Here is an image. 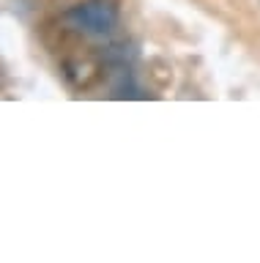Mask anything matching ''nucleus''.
Wrapping results in <instances>:
<instances>
[{
    "mask_svg": "<svg viewBox=\"0 0 260 263\" xmlns=\"http://www.w3.org/2000/svg\"><path fill=\"white\" fill-rule=\"evenodd\" d=\"M63 74L69 77L71 85L85 88L88 82L96 77V66L91 61H66V63H63Z\"/></svg>",
    "mask_w": 260,
    "mask_h": 263,
    "instance_id": "2",
    "label": "nucleus"
},
{
    "mask_svg": "<svg viewBox=\"0 0 260 263\" xmlns=\"http://www.w3.org/2000/svg\"><path fill=\"white\" fill-rule=\"evenodd\" d=\"M118 6L112 0H83L63 14V25L88 41H107L118 28Z\"/></svg>",
    "mask_w": 260,
    "mask_h": 263,
    "instance_id": "1",
    "label": "nucleus"
}]
</instances>
